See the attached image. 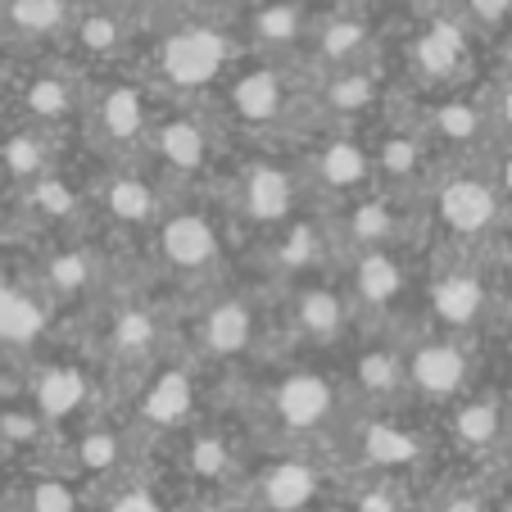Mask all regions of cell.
I'll return each instance as SVG.
<instances>
[{
	"instance_id": "6da1fadb",
	"label": "cell",
	"mask_w": 512,
	"mask_h": 512,
	"mask_svg": "<svg viewBox=\"0 0 512 512\" xmlns=\"http://www.w3.org/2000/svg\"><path fill=\"white\" fill-rule=\"evenodd\" d=\"M232 73V32L213 19H177L155 41V82L182 96L213 91Z\"/></svg>"
},
{
	"instance_id": "7a4b0ae2",
	"label": "cell",
	"mask_w": 512,
	"mask_h": 512,
	"mask_svg": "<svg viewBox=\"0 0 512 512\" xmlns=\"http://www.w3.org/2000/svg\"><path fill=\"white\" fill-rule=\"evenodd\" d=\"M268 413L286 435H322L340 422L345 413V390L331 372L313 368V363H295L281 372L268 390Z\"/></svg>"
},
{
	"instance_id": "3957f363",
	"label": "cell",
	"mask_w": 512,
	"mask_h": 512,
	"mask_svg": "<svg viewBox=\"0 0 512 512\" xmlns=\"http://www.w3.org/2000/svg\"><path fill=\"white\" fill-rule=\"evenodd\" d=\"M467 390H472V354H467L463 336L435 331V336L404 345V395L408 399L449 408Z\"/></svg>"
},
{
	"instance_id": "277c9868",
	"label": "cell",
	"mask_w": 512,
	"mask_h": 512,
	"mask_svg": "<svg viewBox=\"0 0 512 512\" xmlns=\"http://www.w3.org/2000/svg\"><path fill=\"white\" fill-rule=\"evenodd\" d=\"M218 87H223L227 118L241 123V127H259V132H268V127H286L290 114H295V100H300L295 78L277 64L236 68V73H227V78L218 82Z\"/></svg>"
},
{
	"instance_id": "5b68a950",
	"label": "cell",
	"mask_w": 512,
	"mask_h": 512,
	"mask_svg": "<svg viewBox=\"0 0 512 512\" xmlns=\"http://www.w3.org/2000/svg\"><path fill=\"white\" fill-rule=\"evenodd\" d=\"M300 200H304V177L286 159H254L236 177V213L254 232H277L281 223H290L300 213Z\"/></svg>"
},
{
	"instance_id": "8992f818",
	"label": "cell",
	"mask_w": 512,
	"mask_h": 512,
	"mask_svg": "<svg viewBox=\"0 0 512 512\" xmlns=\"http://www.w3.org/2000/svg\"><path fill=\"white\" fill-rule=\"evenodd\" d=\"M155 87L141 78H109L100 87V96L91 100V132L105 145L109 155L114 150H141L150 127H155Z\"/></svg>"
},
{
	"instance_id": "52a82bcc",
	"label": "cell",
	"mask_w": 512,
	"mask_h": 512,
	"mask_svg": "<svg viewBox=\"0 0 512 512\" xmlns=\"http://www.w3.org/2000/svg\"><path fill=\"white\" fill-rule=\"evenodd\" d=\"M223 227L204 209H164L155 223V254L168 272L204 277L223 263Z\"/></svg>"
},
{
	"instance_id": "ba28073f",
	"label": "cell",
	"mask_w": 512,
	"mask_h": 512,
	"mask_svg": "<svg viewBox=\"0 0 512 512\" xmlns=\"http://www.w3.org/2000/svg\"><path fill=\"white\" fill-rule=\"evenodd\" d=\"M472 64V28L454 14H431L408 37V73L426 87H454Z\"/></svg>"
},
{
	"instance_id": "9c48e42d",
	"label": "cell",
	"mask_w": 512,
	"mask_h": 512,
	"mask_svg": "<svg viewBox=\"0 0 512 512\" xmlns=\"http://www.w3.org/2000/svg\"><path fill=\"white\" fill-rule=\"evenodd\" d=\"M426 313L440 331L449 336H467L472 327H481L490 313V281L472 263H449L426 281Z\"/></svg>"
},
{
	"instance_id": "30bf717a",
	"label": "cell",
	"mask_w": 512,
	"mask_h": 512,
	"mask_svg": "<svg viewBox=\"0 0 512 512\" xmlns=\"http://www.w3.org/2000/svg\"><path fill=\"white\" fill-rule=\"evenodd\" d=\"M195 340H200V354L213 363H232V358L254 354V345L263 340V313L250 295H218L209 309L195 322Z\"/></svg>"
},
{
	"instance_id": "8fae6325",
	"label": "cell",
	"mask_w": 512,
	"mask_h": 512,
	"mask_svg": "<svg viewBox=\"0 0 512 512\" xmlns=\"http://www.w3.org/2000/svg\"><path fill=\"white\" fill-rule=\"evenodd\" d=\"M413 290V268L399 245H377V250H354L349 263V304L368 313H395Z\"/></svg>"
},
{
	"instance_id": "7c38bea8",
	"label": "cell",
	"mask_w": 512,
	"mask_h": 512,
	"mask_svg": "<svg viewBox=\"0 0 512 512\" xmlns=\"http://www.w3.org/2000/svg\"><path fill=\"white\" fill-rule=\"evenodd\" d=\"M499 209H503L499 186L476 173H454L435 186V223L445 227L449 236H458V241L485 236L499 223Z\"/></svg>"
},
{
	"instance_id": "4fadbf2b",
	"label": "cell",
	"mask_w": 512,
	"mask_h": 512,
	"mask_svg": "<svg viewBox=\"0 0 512 512\" xmlns=\"http://www.w3.org/2000/svg\"><path fill=\"white\" fill-rule=\"evenodd\" d=\"M150 155L177 177H200L213 164V132L195 109H168L155 114V127L145 136Z\"/></svg>"
},
{
	"instance_id": "5bb4252c",
	"label": "cell",
	"mask_w": 512,
	"mask_h": 512,
	"mask_svg": "<svg viewBox=\"0 0 512 512\" xmlns=\"http://www.w3.org/2000/svg\"><path fill=\"white\" fill-rule=\"evenodd\" d=\"M336 227V236L354 250H377V245H404L408 236V204L404 191H386V186H372V191L354 195V204L345 209V218Z\"/></svg>"
},
{
	"instance_id": "9a60e30c",
	"label": "cell",
	"mask_w": 512,
	"mask_h": 512,
	"mask_svg": "<svg viewBox=\"0 0 512 512\" xmlns=\"http://www.w3.org/2000/svg\"><path fill=\"white\" fill-rule=\"evenodd\" d=\"M354 449H358V463L368 467L372 476H395V481L399 472H413L422 463V435L413 426H404V417L395 408H377L368 422H358Z\"/></svg>"
},
{
	"instance_id": "2e32d148",
	"label": "cell",
	"mask_w": 512,
	"mask_h": 512,
	"mask_svg": "<svg viewBox=\"0 0 512 512\" xmlns=\"http://www.w3.org/2000/svg\"><path fill=\"white\" fill-rule=\"evenodd\" d=\"M309 182L327 195H354L372 191V150L363 136L354 132H327L318 145H313V159H309Z\"/></svg>"
},
{
	"instance_id": "e0dca14e",
	"label": "cell",
	"mask_w": 512,
	"mask_h": 512,
	"mask_svg": "<svg viewBox=\"0 0 512 512\" xmlns=\"http://www.w3.org/2000/svg\"><path fill=\"white\" fill-rule=\"evenodd\" d=\"M200 390H195V372L186 363H164V368L145 372V386L136 395V422L145 431H182L195 417Z\"/></svg>"
},
{
	"instance_id": "ac0fdd59",
	"label": "cell",
	"mask_w": 512,
	"mask_h": 512,
	"mask_svg": "<svg viewBox=\"0 0 512 512\" xmlns=\"http://www.w3.org/2000/svg\"><path fill=\"white\" fill-rule=\"evenodd\" d=\"M372 37H377V10L354 0L331 10L322 23H313L309 41H313V59L322 68H345V64H363L372 59Z\"/></svg>"
},
{
	"instance_id": "d6986e66",
	"label": "cell",
	"mask_w": 512,
	"mask_h": 512,
	"mask_svg": "<svg viewBox=\"0 0 512 512\" xmlns=\"http://www.w3.org/2000/svg\"><path fill=\"white\" fill-rule=\"evenodd\" d=\"M349 318H354V304L340 286L318 277H304L300 286L290 290V331L304 340V345H331V340L345 336Z\"/></svg>"
},
{
	"instance_id": "ffe728a7",
	"label": "cell",
	"mask_w": 512,
	"mask_h": 512,
	"mask_svg": "<svg viewBox=\"0 0 512 512\" xmlns=\"http://www.w3.org/2000/svg\"><path fill=\"white\" fill-rule=\"evenodd\" d=\"M386 105V78L372 59L363 64H345V68H322L318 78V109L340 123H358V118H372Z\"/></svg>"
},
{
	"instance_id": "44dd1931",
	"label": "cell",
	"mask_w": 512,
	"mask_h": 512,
	"mask_svg": "<svg viewBox=\"0 0 512 512\" xmlns=\"http://www.w3.org/2000/svg\"><path fill=\"white\" fill-rule=\"evenodd\" d=\"M268 236H272V268L286 272V277H318L327 268L331 250H336V227L304 218V213H295L290 223H281Z\"/></svg>"
},
{
	"instance_id": "7402d4cb",
	"label": "cell",
	"mask_w": 512,
	"mask_h": 512,
	"mask_svg": "<svg viewBox=\"0 0 512 512\" xmlns=\"http://www.w3.org/2000/svg\"><path fill=\"white\" fill-rule=\"evenodd\" d=\"M322 467L309 458H277L254 481V503L263 512H313L322 499Z\"/></svg>"
},
{
	"instance_id": "603a6c76",
	"label": "cell",
	"mask_w": 512,
	"mask_h": 512,
	"mask_svg": "<svg viewBox=\"0 0 512 512\" xmlns=\"http://www.w3.org/2000/svg\"><path fill=\"white\" fill-rule=\"evenodd\" d=\"M91 399V377L82 363H41L28 381V404L46 417V426L73 422Z\"/></svg>"
},
{
	"instance_id": "cb8c5ba5",
	"label": "cell",
	"mask_w": 512,
	"mask_h": 512,
	"mask_svg": "<svg viewBox=\"0 0 512 512\" xmlns=\"http://www.w3.org/2000/svg\"><path fill=\"white\" fill-rule=\"evenodd\" d=\"M19 105H23V118L37 127H59L68 118H78L82 109V87L78 78L59 64H46L37 73L23 78V91H19Z\"/></svg>"
},
{
	"instance_id": "d4e9b609",
	"label": "cell",
	"mask_w": 512,
	"mask_h": 512,
	"mask_svg": "<svg viewBox=\"0 0 512 512\" xmlns=\"http://www.w3.org/2000/svg\"><path fill=\"white\" fill-rule=\"evenodd\" d=\"M309 32H313L309 0H254L250 19H245V37L263 55H281V50L304 46Z\"/></svg>"
},
{
	"instance_id": "484cf974",
	"label": "cell",
	"mask_w": 512,
	"mask_h": 512,
	"mask_svg": "<svg viewBox=\"0 0 512 512\" xmlns=\"http://www.w3.org/2000/svg\"><path fill=\"white\" fill-rule=\"evenodd\" d=\"M50 327V300L41 286H23L14 277H0V349H32Z\"/></svg>"
},
{
	"instance_id": "4316f807",
	"label": "cell",
	"mask_w": 512,
	"mask_h": 512,
	"mask_svg": "<svg viewBox=\"0 0 512 512\" xmlns=\"http://www.w3.org/2000/svg\"><path fill=\"white\" fill-rule=\"evenodd\" d=\"M14 209H19V223L55 232V227H68L73 218H78L82 186L68 182L64 173H55V168H50V173H41L37 182L19 186V195H14Z\"/></svg>"
},
{
	"instance_id": "83f0119b",
	"label": "cell",
	"mask_w": 512,
	"mask_h": 512,
	"mask_svg": "<svg viewBox=\"0 0 512 512\" xmlns=\"http://www.w3.org/2000/svg\"><path fill=\"white\" fill-rule=\"evenodd\" d=\"M96 200H100V209H105L109 223L132 227V232L155 227L159 213H164L159 191L150 186V177H141V173H109V177H100V182H96Z\"/></svg>"
},
{
	"instance_id": "f1b7e54d",
	"label": "cell",
	"mask_w": 512,
	"mask_h": 512,
	"mask_svg": "<svg viewBox=\"0 0 512 512\" xmlns=\"http://www.w3.org/2000/svg\"><path fill=\"white\" fill-rule=\"evenodd\" d=\"M64 41H68V50L78 59H87V64H109V59L123 55V46H127V14L109 10L100 0L96 5H78Z\"/></svg>"
},
{
	"instance_id": "f546056e",
	"label": "cell",
	"mask_w": 512,
	"mask_h": 512,
	"mask_svg": "<svg viewBox=\"0 0 512 512\" xmlns=\"http://www.w3.org/2000/svg\"><path fill=\"white\" fill-rule=\"evenodd\" d=\"M372 182L386 186V191H404L422 177L426 168V150L431 145L422 141V132H404V127H390V132L372 136Z\"/></svg>"
},
{
	"instance_id": "4dcf8cb0",
	"label": "cell",
	"mask_w": 512,
	"mask_h": 512,
	"mask_svg": "<svg viewBox=\"0 0 512 512\" xmlns=\"http://www.w3.org/2000/svg\"><path fill=\"white\" fill-rule=\"evenodd\" d=\"M354 386L372 408H399V399H404V345L377 340V345L358 349Z\"/></svg>"
},
{
	"instance_id": "1f68e13d",
	"label": "cell",
	"mask_w": 512,
	"mask_h": 512,
	"mask_svg": "<svg viewBox=\"0 0 512 512\" xmlns=\"http://www.w3.org/2000/svg\"><path fill=\"white\" fill-rule=\"evenodd\" d=\"M485 123H490V109L485 105H476V100H467V96H445L426 114V123L417 127V132H422V141L435 145V150H440V145H445V150H472V145L481 141Z\"/></svg>"
},
{
	"instance_id": "d6a6232c",
	"label": "cell",
	"mask_w": 512,
	"mask_h": 512,
	"mask_svg": "<svg viewBox=\"0 0 512 512\" xmlns=\"http://www.w3.org/2000/svg\"><path fill=\"white\" fill-rule=\"evenodd\" d=\"M50 168H55V150H50L46 127L19 123L0 136V182L5 186L19 191V186L37 182L41 173H50Z\"/></svg>"
},
{
	"instance_id": "836d02e7",
	"label": "cell",
	"mask_w": 512,
	"mask_h": 512,
	"mask_svg": "<svg viewBox=\"0 0 512 512\" xmlns=\"http://www.w3.org/2000/svg\"><path fill=\"white\" fill-rule=\"evenodd\" d=\"M37 286L46 300H82V295H91V286H96V254L78 241L41 254Z\"/></svg>"
},
{
	"instance_id": "e575fe53",
	"label": "cell",
	"mask_w": 512,
	"mask_h": 512,
	"mask_svg": "<svg viewBox=\"0 0 512 512\" xmlns=\"http://www.w3.org/2000/svg\"><path fill=\"white\" fill-rule=\"evenodd\" d=\"M508 431V413L503 399L494 395H463L449 404V435L463 449H494Z\"/></svg>"
},
{
	"instance_id": "d590c367",
	"label": "cell",
	"mask_w": 512,
	"mask_h": 512,
	"mask_svg": "<svg viewBox=\"0 0 512 512\" xmlns=\"http://www.w3.org/2000/svg\"><path fill=\"white\" fill-rule=\"evenodd\" d=\"M78 5L73 0H5L0 19L14 41H55L68 32Z\"/></svg>"
},
{
	"instance_id": "8d00e7d4",
	"label": "cell",
	"mask_w": 512,
	"mask_h": 512,
	"mask_svg": "<svg viewBox=\"0 0 512 512\" xmlns=\"http://www.w3.org/2000/svg\"><path fill=\"white\" fill-rule=\"evenodd\" d=\"M159 340V318L150 313V304H118L114 313H109L105 322V349L114 358H123V363H145L150 358V349H155Z\"/></svg>"
},
{
	"instance_id": "74e56055",
	"label": "cell",
	"mask_w": 512,
	"mask_h": 512,
	"mask_svg": "<svg viewBox=\"0 0 512 512\" xmlns=\"http://www.w3.org/2000/svg\"><path fill=\"white\" fill-rule=\"evenodd\" d=\"M123 431L114 426H87V431L73 440V472L68 476H82V481H100V476H114L123 467Z\"/></svg>"
},
{
	"instance_id": "f35d334b",
	"label": "cell",
	"mask_w": 512,
	"mask_h": 512,
	"mask_svg": "<svg viewBox=\"0 0 512 512\" xmlns=\"http://www.w3.org/2000/svg\"><path fill=\"white\" fill-rule=\"evenodd\" d=\"M182 463H186V472H191L195 481H204V485L223 481V476H232V467H236L232 440H227V435H218V431H195V435H186Z\"/></svg>"
},
{
	"instance_id": "ab89813d",
	"label": "cell",
	"mask_w": 512,
	"mask_h": 512,
	"mask_svg": "<svg viewBox=\"0 0 512 512\" xmlns=\"http://www.w3.org/2000/svg\"><path fill=\"white\" fill-rule=\"evenodd\" d=\"M41 435H46V417H41L28 399L0 408V440H5V445H37Z\"/></svg>"
},
{
	"instance_id": "60d3db41",
	"label": "cell",
	"mask_w": 512,
	"mask_h": 512,
	"mask_svg": "<svg viewBox=\"0 0 512 512\" xmlns=\"http://www.w3.org/2000/svg\"><path fill=\"white\" fill-rule=\"evenodd\" d=\"M82 494L73 476H41L28 494V512H78Z\"/></svg>"
},
{
	"instance_id": "b9f144b4",
	"label": "cell",
	"mask_w": 512,
	"mask_h": 512,
	"mask_svg": "<svg viewBox=\"0 0 512 512\" xmlns=\"http://www.w3.org/2000/svg\"><path fill=\"white\" fill-rule=\"evenodd\" d=\"M349 512H408V499L395 476H372V481L354 494V508Z\"/></svg>"
},
{
	"instance_id": "7bdbcfd3",
	"label": "cell",
	"mask_w": 512,
	"mask_h": 512,
	"mask_svg": "<svg viewBox=\"0 0 512 512\" xmlns=\"http://www.w3.org/2000/svg\"><path fill=\"white\" fill-rule=\"evenodd\" d=\"M105 512H164V503L145 490V485H123V490H114Z\"/></svg>"
},
{
	"instance_id": "ee69618b",
	"label": "cell",
	"mask_w": 512,
	"mask_h": 512,
	"mask_svg": "<svg viewBox=\"0 0 512 512\" xmlns=\"http://www.w3.org/2000/svg\"><path fill=\"white\" fill-rule=\"evenodd\" d=\"M512 19V0H467V23L472 28H499Z\"/></svg>"
},
{
	"instance_id": "f6af8a7d",
	"label": "cell",
	"mask_w": 512,
	"mask_h": 512,
	"mask_svg": "<svg viewBox=\"0 0 512 512\" xmlns=\"http://www.w3.org/2000/svg\"><path fill=\"white\" fill-rule=\"evenodd\" d=\"M490 118L512 132V82H503L499 87V96H494V105H490Z\"/></svg>"
},
{
	"instance_id": "bcb514c9",
	"label": "cell",
	"mask_w": 512,
	"mask_h": 512,
	"mask_svg": "<svg viewBox=\"0 0 512 512\" xmlns=\"http://www.w3.org/2000/svg\"><path fill=\"white\" fill-rule=\"evenodd\" d=\"M14 223H19V209H14V195H10V186L0 182V236L10 232Z\"/></svg>"
},
{
	"instance_id": "7dc6e473",
	"label": "cell",
	"mask_w": 512,
	"mask_h": 512,
	"mask_svg": "<svg viewBox=\"0 0 512 512\" xmlns=\"http://www.w3.org/2000/svg\"><path fill=\"white\" fill-rule=\"evenodd\" d=\"M440 512H481V499L476 494H449Z\"/></svg>"
},
{
	"instance_id": "c3c4849f",
	"label": "cell",
	"mask_w": 512,
	"mask_h": 512,
	"mask_svg": "<svg viewBox=\"0 0 512 512\" xmlns=\"http://www.w3.org/2000/svg\"><path fill=\"white\" fill-rule=\"evenodd\" d=\"M494 186H499L503 200H512V150L499 159V182H494Z\"/></svg>"
},
{
	"instance_id": "681fc988",
	"label": "cell",
	"mask_w": 512,
	"mask_h": 512,
	"mask_svg": "<svg viewBox=\"0 0 512 512\" xmlns=\"http://www.w3.org/2000/svg\"><path fill=\"white\" fill-rule=\"evenodd\" d=\"M100 5H109V10H118V14H136V10H150L155 0H100Z\"/></svg>"
},
{
	"instance_id": "f907efd6",
	"label": "cell",
	"mask_w": 512,
	"mask_h": 512,
	"mask_svg": "<svg viewBox=\"0 0 512 512\" xmlns=\"http://www.w3.org/2000/svg\"><path fill=\"white\" fill-rule=\"evenodd\" d=\"M10 46H14V37H10V28H5V19H0V68L10 59Z\"/></svg>"
},
{
	"instance_id": "816d5d0a",
	"label": "cell",
	"mask_w": 512,
	"mask_h": 512,
	"mask_svg": "<svg viewBox=\"0 0 512 512\" xmlns=\"http://www.w3.org/2000/svg\"><path fill=\"white\" fill-rule=\"evenodd\" d=\"M363 5H372V10H404L408 0H363Z\"/></svg>"
},
{
	"instance_id": "f5cc1de1",
	"label": "cell",
	"mask_w": 512,
	"mask_h": 512,
	"mask_svg": "<svg viewBox=\"0 0 512 512\" xmlns=\"http://www.w3.org/2000/svg\"><path fill=\"white\" fill-rule=\"evenodd\" d=\"M195 512H241V508H232V503H204V508H195Z\"/></svg>"
},
{
	"instance_id": "db71d44e",
	"label": "cell",
	"mask_w": 512,
	"mask_h": 512,
	"mask_svg": "<svg viewBox=\"0 0 512 512\" xmlns=\"http://www.w3.org/2000/svg\"><path fill=\"white\" fill-rule=\"evenodd\" d=\"M327 512H331V508H327Z\"/></svg>"
}]
</instances>
